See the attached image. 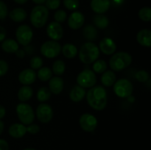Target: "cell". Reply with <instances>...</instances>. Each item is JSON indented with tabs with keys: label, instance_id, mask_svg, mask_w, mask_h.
<instances>
[{
	"label": "cell",
	"instance_id": "obj_1",
	"mask_svg": "<svg viewBox=\"0 0 151 150\" xmlns=\"http://www.w3.org/2000/svg\"><path fill=\"white\" fill-rule=\"evenodd\" d=\"M86 99L90 107L96 110H103L107 105L108 96L106 90L102 86H94L87 92Z\"/></svg>",
	"mask_w": 151,
	"mask_h": 150
},
{
	"label": "cell",
	"instance_id": "obj_2",
	"mask_svg": "<svg viewBox=\"0 0 151 150\" xmlns=\"http://www.w3.org/2000/svg\"><path fill=\"white\" fill-rule=\"evenodd\" d=\"M100 49L95 44L86 42L81 47L79 51V58L84 64H91L98 59Z\"/></svg>",
	"mask_w": 151,
	"mask_h": 150
},
{
	"label": "cell",
	"instance_id": "obj_3",
	"mask_svg": "<svg viewBox=\"0 0 151 150\" xmlns=\"http://www.w3.org/2000/svg\"><path fill=\"white\" fill-rule=\"evenodd\" d=\"M132 63V56L125 51H119L109 60L111 69L114 71H121L128 68Z\"/></svg>",
	"mask_w": 151,
	"mask_h": 150
},
{
	"label": "cell",
	"instance_id": "obj_4",
	"mask_svg": "<svg viewBox=\"0 0 151 150\" xmlns=\"http://www.w3.org/2000/svg\"><path fill=\"white\" fill-rule=\"evenodd\" d=\"M49 10L44 5L35 6L30 13V21L35 28H41L48 20Z\"/></svg>",
	"mask_w": 151,
	"mask_h": 150
},
{
	"label": "cell",
	"instance_id": "obj_5",
	"mask_svg": "<svg viewBox=\"0 0 151 150\" xmlns=\"http://www.w3.org/2000/svg\"><path fill=\"white\" fill-rule=\"evenodd\" d=\"M16 113L19 121L24 125H29L32 124L35 119V114L32 107L26 103H20L16 106Z\"/></svg>",
	"mask_w": 151,
	"mask_h": 150
},
{
	"label": "cell",
	"instance_id": "obj_6",
	"mask_svg": "<svg viewBox=\"0 0 151 150\" xmlns=\"http://www.w3.org/2000/svg\"><path fill=\"white\" fill-rule=\"evenodd\" d=\"M114 92L120 98H128L131 96L134 87L131 81L127 79H120L114 84Z\"/></svg>",
	"mask_w": 151,
	"mask_h": 150
},
{
	"label": "cell",
	"instance_id": "obj_7",
	"mask_svg": "<svg viewBox=\"0 0 151 150\" xmlns=\"http://www.w3.org/2000/svg\"><path fill=\"white\" fill-rule=\"evenodd\" d=\"M78 85L84 88H91L97 83V76L91 69L82 71L77 76Z\"/></svg>",
	"mask_w": 151,
	"mask_h": 150
},
{
	"label": "cell",
	"instance_id": "obj_8",
	"mask_svg": "<svg viewBox=\"0 0 151 150\" xmlns=\"http://www.w3.org/2000/svg\"><path fill=\"white\" fill-rule=\"evenodd\" d=\"M61 46L55 41H48L44 42L41 46V53L47 58H55L60 54Z\"/></svg>",
	"mask_w": 151,
	"mask_h": 150
},
{
	"label": "cell",
	"instance_id": "obj_9",
	"mask_svg": "<svg viewBox=\"0 0 151 150\" xmlns=\"http://www.w3.org/2000/svg\"><path fill=\"white\" fill-rule=\"evenodd\" d=\"M16 37L19 44L22 46L29 45L33 38L32 28L27 24L20 25L16 31Z\"/></svg>",
	"mask_w": 151,
	"mask_h": 150
},
{
	"label": "cell",
	"instance_id": "obj_10",
	"mask_svg": "<svg viewBox=\"0 0 151 150\" xmlns=\"http://www.w3.org/2000/svg\"><path fill=\"white\" fill-rule=\"evenodd\" d=\"M36 116L40 122L47 124L52 119L53 110L48 104L41 103L37 107Z\"/></svg>",
	"mask_w": 151,
	"mask_h": 150
},
{
	"label": "cell",
	"instance_id": "obj_11",
	"mask_svg": "<svg viewBox=\"0 0 151 150\" xmlns=\"http://www.w3.org/2000/svg\"><path fill=\"white\" fill-rule=\"evenodd\" d=\"M79 124L83 130L86 132H93L97 126V119L90 113H84L80 117Z\"/></svg>",
	"mask_w": 151,
	"mask_h": 150
},
{
	"label": "cell",
	"instance_id": "obj_12",
	"mask_svg": "<svg viewBox=\"0 0 151 150\" xmlns=\"http://www.w3.org/2000/svg\"><path fill=\"white\" fill-rule=\"evenodd\" d=\"M47 33L50 39L58 41L61 39L63 35V27L60 24L56 21H52L47 26Z\"/></svg>",
	"mask_w": 151,
	"mask_h": 150
},
{
	"label": "cell",
	"instance_id": "obj_13",
	"mask_svg": "<svg viewBox=\"0 0 151 150\" xmlns=\"http://www.w3.org/2000/svg\"><path fill=\"white\" fill-rule=\"evenodd\" d=\"M85 22V17L83 14L79 11H75L69 16L68 19V25L74 30H77L81 28Z\"/></svg>",
	"mask_w": 151,
	"mask_h": 150
},
{
	"label": "cell",
	"instance_id": "obj_14",
	"mask_svg": "<svg viewBox=\"0 0 151 150\" xmlns=\"http://www.w3.org/2000/svg\"><path fill=\"white\" fill-rule=\"evenodd\" d=\"M36 77V73L33 69H25L19 73V81L24 85H29L35 82Z\"/></svg>",
	"mask_w": 151,
	"mask_h": 150
},
{
	"label": "cell",
	"instance_id": "obj_15",
	"mask_svg": "<svg viewBox=\"0 0 151 150\" xmlns=\"http://www.w3.org/2000/svg\"><path fill=\"white\" fill-rule=\"evenodd\" d=\"M100 49L106 55L114 54L116 50V44L113 39L110 38H104L100 42Z\"/></svg>",
	"mask_w": 151,
	"mask_h": 150
},
{
	"label": "cell",
	"instance_id": "obj_16",
	"mask_svg": "<svg viewBox=\"0 0 151 150\" xmlns=\"http://www.w3.org/2000/svg\"><path fill=\"white\" fill-rule=\"evenodd\" d=\"M110 0H91V7L94 13L103 14L109 10L110 7Z\"/></svg>",
	"mask_w": 151,
	"mask_h": 150
},
{
	"label": "cell",
	"instance_id": "obj_17",
	"mask_svg": "<svg viewBox=\"0 0 151 150\" xmlns=\"http://www.w3.org/2000/svg\"><path fill=\"white\" fill-rule=\"evenodd\" d=\"M63 79L60 76H54L51 77L49 80V89L50 92L52 93L55 95L60 94L63 89Z\"/></svg>",
	"mask_w": 151,
	"mask_h": 150
},
{
	"label": "cell",
	"instance_id": "obj_18",
	"mask_svg": "<svg viewBox=\"0 0 151 150\" xmlns=\"http://www.w3.org/2000/svg\"><path fill=\"white\" fill-rule=\"evenodd\" d=\"M137 41L141 46L145 47L151 46V31L150 29H144L137 33Z\"/></svg>",
	"mask_w": 151,
	"mask_h": 150
},
{
	"label": "cell",
	"instance_id": "obj_19",
	"mask_svg": "<svg viewBox=\"0 0 151 150\" xmlns=\"http://www.w3.org/2000/svg\"><path fill=\"white\" fill-rule=\"evenodd\" d=\"M9 135L14 138H21L24 136L27 132V127L22 124L16 123L12 124L8 129Z\"/></svg>",
	"mask_w": 151,
	"mask_h": 150
},
{
	"label": "cell",
	"instance_id": "obj_20",
	"mask_svg": "<svg viewBox=\"0 0 151 150\" xmlns=\"http://www.w3.org/2000/svg\"><path fill=\"white\" fill-rule=\"evenodd\" d=\"M86 92L85 88L78 85L73 87L69 93V97L72 101L79 102L83 99L84 97L86 96Z\"/></svg>",
	"mask_w": 151,
	"mask_h": 150
},
{
	"label": "cell",
	"instance_id": "obj_21",
	"mask_svg": "<svg viewBox=\"0 0 151 150\" xmlns=\"http://www.w3.org/2000/svg\"><path fill=\"white\" fill-rule=\"evenodd\" d=\"M10 19L15 22H22L24 21L27 18V12L24 9L20 8V7H17L13 10H12L10 12Z\"/></svg>",
	"mask_w": 151,
	"mask_h": 150
},
{
	"label": "cell",
	"instance_id": "obj_22",
	"mask_svg": "<svg viewBox=\"0 0 151 150\" xmlns=\"http://www.w3.org/2000/svg\"><path fill=\"white\" fill-rule=\"evenodd\" d=\"M32 95H33V90L28 85L22 86L18 92V98H19V101H21L22 102H24V101L30 99Z\"/></svg>",
	"mask_w": 151,
	"mask_h": 150
},
{
	"label": "cell",
	"instance_id": "obj_23",
	"mask_svg": "<svg viewBox=\"0 0 151 150\" xmlns=\"http://www.w3.org/2000/svg\"><path fill=\"white\" fill-rule=\"evenodd\" d=\"M1 46L3 51L7 53H15L19 49V44L12 38L4 40Z\"/></svg>",
	"mask_w": 151,
	"mask_h": 150
},
{
	"label": "cell",
	"instance_id": "obj_24",
	"mask_svg": "<svg viewBox=\"0 0 151 150\" xmlns=\"http://www.w3.org/2000/svg\"><path fill=\"white\" fill-rule=\"evenodd\" d=\"M61 51L63 56L68 59H73L78 54V49L74 44H66L61 47Z\"/></svg>",
	"mask_w": 151,
	"mask_h": 150
},
{
	"label": "cell",
	"instance_id": "obj_25",
	"mask_svg": "<svg viewBox=\"0 0 151 150\" xmlns=\"http://www.w3.org/2000/svg\"><path fill=\"white\" fill-rule=\"evenodd\" d=\"M116 75L112 71H106L101 76V82L104 86L110 87L114 85L116 82Z\"/></svg>",
	"mask_w": 151,
	"mask_h": 150
},
{
	"label": "cell",
	"instance_id": "obj_26",
	"mask_svg": "<svg viewBox=\"0 0 151 150\" xmlns=\"http://www.w3.org/2000/svg\"><path fill=\"white\" fill-rule=\"evenodd\" d=\"M83 35L86 39L94 41L97 37V30L92 25H87L83 29Z\"/></svg>",
	"mask_w": 151,
	"mask_h": 150
},
{
	"label": "cell",
	"instance_id": "obj_27",
	"mask_svg": "<svg viewBox=\"0 0 151 150\" xmlns=\"http://www.w3.org/2000/svg\"><path fill=\"white\" fill-rule=\"evenodd\" d=\"M94 24L99 29H105L109 25V20L104 15L97 14L94 18Z\"/></svg>",
	"mask_w": 151,
	"mask_h": 150
},
{
	"label": "cell",
	"instance_id": "obj_28",
	"mask_svg": "<svg viewBox=\"0 0 151 150\" xmlns=\"http://www.w3.org/2000/svg\"><path fill=\"white\" fill-rule=\"evenodd\" d=\"M52 76V71L49 67H43L39 69L37 76L42 82L49 81Z\"/></svg>",
	"mask_w": 151,
	"mask_h": 150
},
{
	"label": "cell",
	"instance_id": "obj_29",
	"mask_svg": "<svg viewBox=\"0 0 151 150\" xmlns=\"http://www.w3.org/2000/svg\"><path fill=\"white\" fill-rule=\"evenodd\" d=\"M66 70L65 63L61 60H57L54 62L52 65V71L56 76H59L63 74Z\"/></svg>",
	"mask_w": 151,
	"mask_h": 150
},
{
	"label": "cell",
	"instance_id": "obj_30",
	"mask_svg": "<svg viewBox=\"0 0 151 150\" xmlns=\"http://www.w3.org/2000/svg\"><path fill=\"white\" fill-rule=\"evenodd\" d=\"M51 97V92L47 87H41L37 93V99L41 102L48 101Z\"/></svg>",
	"mask_w": 151,
	"mask_h": 150
},
{
	"label": "cell",
	"instance_id": "obj_31",
	"mask_svg": "<svg viewBox=\"0 0 151 150\" xmlns=\"http://www.w3.org/2000/svg\"><path fill=\"white\" fill-rule=\"evenodd\" d=\"M93 63L94 64L92 66V69L94 73L103 74L107 69V63L105 60H97Z\"/></svg>",
	"mask_w": 151,
	"mask_h": 150
},
{
	"label": "cell",
	"instance_id": "obj_32",
	"mask_svg": "<svg viewBox=\"0 0 151 150\" xmlns=\"http://www.w3.org/2000/svg\"><path fill=\"white\" fill-rule=\"evenodd\" d=\"M139 18L142 21L148 22L151 20V9L149 7H144L141 8L138 13Z\"/></svg>",
	"mask_w": 151,
	"mask_h": 150
},
{
	"label": "cell",
	"instance_id": "obj_33",
	"mask_svg": "<svg viewBox=\"0 0 151 150\" xmlns=\"http://www.w3.org/2000/svg\"><path fill=\"white\" fill-rule=\"evenodd\" d=\"M63 5L69 10H75L79 7L80 2L78 0H63Z\"/></svg>",
	"mask_w": 151,
	"mask_h": 150
},
{
	"label": "cell",
	"instance_id": "obj_34",
	"mask_svg": "<svg viewBox=\"0 0 151 150\" xmlns=\"http://www.w3.org/2000/svg\"><path fill=\"white\" fill-rule=\"evenodd\" d=\"M42 66L43 60L41 57H38V56H35V57H33L30 60V67L33 70L41 69Z\"/></svg>",
	"mask_w": 151,
	"mask_h": 150
},
{
	"label": "cell",
	"instance_id": "obj_35",
	"mask_svg": "<svg viewBox=\"0 0 151 150\" xmlns=\"http://www.w3.org/2000/svg\"><path fill=\"white\" fill-rule=\"evenodd\" d=\"M135 78L140 82H147L149 80V74L145 70H140L135 74Z\"/></svg>",
	"mask_w": 151,
	"mask_h": 150
},
{
	"label": "cell",
	"instance_id": "obj_36",
	"mask_svg": "<svg viewBox=\"0 0 151 150\" xmlns=\"http://www.w3.org/2000/svg\"><path fill=\"white\" fill-rule=\"evenodd\" d=\"M67 18V14L66 12L63 10H58L55 13L54 19L56 22L60 24L63 23Z\"/></svg>",
	"mask_w": 151,
	"mask_h": 150
},
{
	"label": "cell",
	"instance_id": "obj_37",
	"mask_svg": "<svg viewBox=\"0 0 151 150\" xmlns=\"http://www.w3.org/2000/svg\"><path fill=\"white\" fill-rule=\"evenodd\" d=\"M45 2L48 10H56L60 6V0H46Z\"/></svg>",
	"mask_w": 151,
	"mask_h": 150
},
{
	"label": "cell",
	"instance_id": "obj_38",
	"mask_svg": "<svg viewBox=\"0 0 151 150\" xmlns=\"http://www.w3.org/2000/svg\"><path fill=\"white\" fill-rule=\"evenodd\" d=\"M7 14H8V10L7 6L3 1H0V19L2 20L5 19L7 16Z\"/></svg>",
	"mask_w": 151,
	"mask_h": 150
},
{
	"label": "cell",
	"instance_id": "obj_39",
	"mask_svg": "<svg viewBox=\"0 0 151 150\" xmlns=\"http://www.w3.org/2000/svg\"><path fill=\"white\" fill-rule=\"evenodd\" d=\"M8 68V64L5 60H0V76H4L7 74Z\"/></svg>",
	"mask_w": 151,
	"mask_h": 150
},
{
	"label": "cell",
	"instance_id": "obj_40",
	"mask_svg": "<svg viewBox=\"0 0 151 150\" xmlns=\"http://www.w3.org/2000/svg\"><path fill=\"white\" fill-rule=\"evenodd\" d=\"M39 131H40L39 126L35 124H29V126L27 127V132L32 134V135L37 134Z\"/></svg>",
	"mask_w": 151,
	"mask_h": 150
},
{
	"label": "cell",
	"instance_id": "obj_41",
	"mask_svg": "<svg viewBox=\"0 0 151 150\" xmlns=\"http://www.w3.org/2000/svg\"><path fill=\"white\" fill-rule=\"evenodd\" d=\"M0 150H9L8 143L4 139H0Z\"/></svg>",
	"mask_w": 151,
	"mask_h": 150
},
{
	"label": "cell",
	"instance_id": "obj_42",
	"mask_svg": "<svg viewBox=\"0 0 151 150\" xmlns=\"http://www.w3.org/2000/svg\"><path fill=\"white\" fill-rule=\"evenodd\" d=\"M6 37V29L0 25V42H2Z\"/></svg>",
	"mask_w": 151,
	"mask_h": 150
},
{
	"label": "cell",
	"instance_id": "obj_43",
	"mask_svg": "<svg viewBox=\"0 0 151 150\" xmlns=\"http://www.w3.org/2000/svg\"><path fill=\"white\" fill-rule=\"evenodd\" d=\"M15 53H16V55L19 58H24V57H25V52L24 50L18 49Z\"/></svg>",
	"mask_w": 151,
	"mask_h": 150
},
{
	"label": "cell",
	"instance_id": "obj_44",
	"mask_svg": "<svg viewBox=\"0 0 151 150\" xmlns=\"http://www.w3.org/2000/svg\"><path fill=\"white\" fill-rule=\"evenodd\" d=\"M5 114H6L5 108H4V106H2L0 104V120L4 117Z\"/></svg>",
	"mask_w": 151,
	"mask_h": 150
},
{
	"label": "cell",
	"instance_id": "obj_45",
	"mask_svg": "<svg viewBox=\"0 0 151 150\" xmlns=\"http://www.w3.org/2000/svg\"><path fill=\"white\" fill-rule=\"evenodd\" d=\"M4 122H3L1 120H0V135L2 133L3 130H4Z\"/></svg>",
	"mask_w": 151,
	"mask_h": 150
},
{
	"label": "cell",
	"instance_id": "obj_46",
	"mask_svg": "<svg viewBox=\"0 0 151 150\" xmlns=\"http://www.w3.org/2000/svg\"><path fill=\"white\" fill-rule=\"evenodd\" d=\"M33 2H35V4H44L45 3L46 0H32Z\"/></svg>",
	"mask_w": 151,
	"mask_h": 150
},
{
	"label": "cell",
	"instance_id": "obj_47",
	"mask_svg": "<svg viewBox=\"0 0 151 150\" xmlns=\"http://www.w3.org/2000/svg\"><path fill=\"white\" fill-rule=\"evenodd\" d=\"M13 1H14L16 3H17V4H24V3H26L28 0H13Z\"/></svg>",
	"mask_w": 151,
	"mask_h": 150
},
{
	"label": "cell",
	"instance_id": "obj_48",
	"mask_svg": "<svg viewBox=\"0 0 151 150\" xmlns=\"http://www.w3.org/2000/svg\"><path fill=\"white\" fill-rule=\"evenodd\" d=\"M24 150H36V149H32V148H27V149H24Z\"/></svg>",
	"mask_w": 151,
	"mask_h": 150
}]
</instances>
